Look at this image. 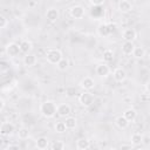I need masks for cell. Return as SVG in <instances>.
Masks as SVG:
<instances>
[{"instance_id":"obj_17","label":"cell","mask_w":150,"mask_h":150,"mask_svg":"<svg viewBox=\"0 0 150 150\" xmlns=\"http://www.w3.org/2000/svg\"><path fill=\"white\" fill-rule=\"evenodd\" d=\"M19 45H20L21 53H23V54H29L33 49V43L29 40H22Z\"/></svg>"},{"instance_id":"obj_26","label":"cell","mask_w":150,"mask_h":150,"mask_svg":"<svg viewBox=\"0 0 150 150\" xmlns=\"http://www.w3.org/2000/svg\"><path fill=\"white\" fill-rule=\"evenodd\" d=\"M66 148V144L63 141H54L50 144V149L52 150H63Z\"/></svg>"},{"instance_id":"obj_29","label":"cell","mask_w":150,"mask_h":150,"mask_svg":"<svg viewBox=\"0 0 150 150\" xmlns=\"http://www.w3.org/2000/svg\"><path fill=\"white\" fill-rule=\"evenodd\" d=\"M66 130H67V127H66L64 121L63 122H56L55 123V131L57 134H63V132H66Z\"/></svg>"},{"instance_id":"obj_4","label":"cell","mask_w":150,"mask_h":150,"mask_svg":"<svg viewBox=\"0 0 150 150\" xmlns=\"http://www.w3.org/2000/svg\"><path fill=\"white\" fill-rule=\"evenodd\" d=\"M69 14H70V16H71L73 19L79 20V19L84 18V15H86V9H84V7L81 6V5H74V6H71V7L69 8Z\"/></svg>"},{"instance_id":"obj_37","label":"cell","mask_w":150,"mask_h":150,"mask_svg":"<svg viewBox=\"0 0 150 150\" xmlns=\"http://www.w3.org/2000/svg\"><path fill=\"white\" fill-rule=\"evenodd\" d=\"M5 104H6V103H5V100L1 97V98H0V111H2V110L5 109Z\"/></svg>"},{"instance_id":"obj_2","label":"cell","mask_w":150,"mask_h":150,"mask_svg":"<svg viewBox=\"0 0 150 150\" xmlns=\"http://www.w3.org/2000/svg\"><path fill=\"white\" fill-rule=\"evenodd\" d=\"M62 57H63L62 56V53L57 48H49L46 52V59H47L48 63H50V64H57L59 61Z\"/></svg>"},{"instance_id":"obj_25","label":"cell","mask_w":150,"mask_h":150,"mask_svg":"<svg viewBox=\"0 0 150 150\" xmlns=\"http://www.w3.org/2000/svg\"><path fill=\"white\" fill-rule=\"evenodd\" d=\"M144 55H145V49L143 47H135L134 53H132V56L134 57L142 59V57H144Z\"/></svg>"},{"instance_id":"obj_39","label":"cell","mask_w":150,"mask_h":150,"mask_svg":"<svg viewBox=\"0 0 150 150\" xmlns=\"http://www.w3.org/2000/svg\"><path fill=\"white\" fill-rule=\"evenodd\" d=\"M56 1H63V0H56Z\"/></svg>"},{"instance_id":"obj_15","label":"cell","mask_w":150,"mask_h":150,"mask_svg":"<svg viewBox=\"0 0 150 150\" xmlns=\"http://www.w3.org/2000/svg\"><path fill=\"white\" fill-rule=\"evenodd\" d=\"M115 124L120 128V129H127L128 127H129V124H130V122L123 116V115H120V116H117L116 118H115Z\"/></svg>"},{"instance_id":"obj_31","label":"cell","mask_w":150,"mask_h":150,"mask_svg":"<svg viewBox=\"0 0 150 150\" xmlns=\"http://www.w3.org/2000/svg\"><path fill=\"white\" fill-rule=\"evenodd\" d=\"M7 25H8V20H7V18L5 16V15H0V28L1 29H4V28H6L7 27Z\"/></svg>"},{"instance_id":"obj_40","label":"cell","mask_w":150,"mask_h":150,"mask_svg":"<svg viewBox=\"0 0 150 150\" xmlns=\"http://www.w3.org/2000/svg\"><path fill=\"white\" fill-rule=\"evenodd\" d=\"M149 25H150V21H149Z\"/></svg>"},{"instance_id":"obj_21","label":"cell","mask_w":150,"mask_h":150,"mask_svg":"<svg viewBox=\"0 0 150 150\" xmlns=\"http://www.w3.org/2000/svg\"><path fill=\"white\" fill-rule=\"evenodd\" d=\"M142 142H143V136H142L141 134L135 132V134H132V135H131V137H130V143H131L134 146L139 145Z\"/></svg>"},{"instance_id":"obj_27","label":"cell","mask_w":150,"mask_h":150,"mask_svg":"<svg viewBox=\"0 0 150 150\" xmlns=\"http://www.w3.org/2000/svg\"><path fill=\"white\" fill-rule=\"evenodd\" d=\"M97 32L101 36H109V32H108V27H107V23H101L98 27H97Z\"/></svg>"},{"instance_id":"obj_14","label":"cell","mask_w":150,"mask_h":150,"mask_svg":"<svg viewBox=\"0 0 150 150\" xmlns=\"http://www.w3.org/2000/svg\"><path fill=\"white\" fill-rule=\"evenodd\" d=\"M121 48H122V53L124 55H132L134 49H135V45L131 41H124L122 43V47Z\"/></svg>"},{"instance_id":"obj_9","label":"cell","mask_w":150,"mask_h":150,"mask_svg":"<svg viewBox=\"0 0 150 150\" xmlns=\"http://www.w3.org/2000/svg\"><path fill=\"white\" fill-rule=\"evenodd\" d=\"M112 77L116 82H123L127 79V73L122 67H117L112 71Z\"/></svg>"},{"instance_id":"obj_5","label":"cell","mask_w":150,"mask_h":150,"mask_svg":"<svg viewBox=\"0 0 150 150\" xmlns=\"http://www.w3.org/2000/svg\"><path fill=\"white\" fill-rule=\"evenodd\" d=\"M20 53H21L20 45H18L16 42H9V43L6 46V54H7L9 57H16Z\"/></svg>"},{"instance_id":"obj_30","label":"cell","mask_w":150,"mask_h":150,"mask_svg":"<svg viewBox=\"0 0 150 150\" xmlns=\"http://www.w3.org/2000/svg\"><path fill=\"white\" fill-rule=\"evenodd\" d=\"M139 100L142 103H150V93H148V91L142 93L139 95Z\"/></svg>"},{"instance_id":"obj_34","label":"cell","mask_w":150,"mask_h":150,"mask_svg":"<svg viewBox=\"0 0 150 150\" xmlns=\"http://www.w3.org/2000/svg\"><path fill=\"white\" fill-rule=\"evenodd\" d=\"M89 2H90L94 7H96V6L103 5V4H104V0H89Z\"/></svg>"},{"instance_id":"obj_38","label":"cell","mask_w":150,"mask_h":150,"mask_svg":"<svg viewBox=\"0 0 150 150\" xmlns=\"http://www.w3.org/2000/svg\"><path fill=\"white\" fill-rule=\"evenodd\" d=\"M145 90H146L148 93H150V80L145 83Z\"/></svg>"},{"instance_id":"obj_6","label":"cell","mask_w":150,"mask_h":150,"mask_svg":"<svg viewBox=\"0 0 150 150\" xmlns=\"http://www.w3.org/2000/svg\"><path fill=\"white\" fill-rule=\"evenodd\" d=\"M15 131V127L12 122H2L0 125V134L1 136H11Z\"/></svg>"},{"instance_id":"obj_28","label":"cell","mask_w":150,"mask_h":150,"mask_svg":"<svg viewBox=\"0 0 150 150\" xmlns=\"http://www.w3.org/2000/svg\"><path fill=\"white\" fill-rule=\"evenodd\" d=\"M68 66H69V61H68L67 59H64V57H62V59L59 61V63L56 64L57 69L61 70V71H64V70L68 68Z\"/></svg>"},{"instance_id":"obj_7","label":"cell","mask_w":150,"mask_h":150,"mask_svg":"<svg viewBox=\"0 0 150 150\" xmlns=\"http://www.w3.org/2000/svg\"><path fill=\"white\" fill-rule=\"evenodd\" d=\"M80 87H81L83 90L90 91V90L94 89V87H95V81H94L93 77H90V76H86V77H83V79L81 80V82H80Z\"/></svg>"},{"instance_id":"obj_10","label":"cell","mask_w":150,"mask_h":150,"mask_svg":"<svg viewBox=\"0 0 150 150\" xmlns=\"http://www.w3.org/2000/svg\"><path fill=\"white\" fill-rule=\"evenodd\" d=\"M71 112V108L69 104L67 103H61V104H57V115L60 117H68Z\"/></svg>"},{"instance_id":"obj_12","label":"cell","mask_w":150,"mask_h":150,"mask_svg":"<svg viewBox=\"0 0 150 150\" xmlns=\"http://www.w3.org/2000/svg\"><path fill=\"white\" fill-rule=\"evenodd\" d=\"M136 36H137V33H136V30L134 28H127L122 33V38H123L124 41H131V42H134V40L136 39Z\"/></svg>"},{"instance_id":"obj_1","label":"cell","mask_w":150,"mask_h":150,"mask_svg":"<svg viewBox=\"0 0 150 150\" xmlns=\"http://www.w3.org/2000/svg\"><path fill=\"white\" fill-rule=\"evenodd\" d=\"M40 112L46 118H52L57 114V104L54 101H45L40 105Z\"/></svg>"},{"instance_id":"obj_20","label":"cell","mask_w":150,"mask_h":150,"mask_svg":"<svg viewBox=\"0 0 150 150\" xmlns=\"http://www.w3.org/2000/svg\"><path fill=\"white\" fill-rule=\"evenodd\" d=\"M76 148L79 150H87L90 148V141L88 138H79L76 141Z\"/></svg>"},{"instance_id":"obj_3","label":"cell","mask_w":150,"mask_h":150,"mask_svg":"<svg viewBox=\"0 0 150 150\" xmlns=\"http://www.w3.org/2000/svg\"><path fill=\"white\" fill-rule=\"evenodd\" d=\"M94 101H95L94 95H93L90 91H87V90H84V91H83L82 94H80V96H79V102H80V104H81L82 107H84V108L91 107L93 103H94Z\"/></svg>"},{"instance_id":"obj_13","label":"cell","mask_w":150,"mask_h":150,"mask_svg":"<svg viewBox=\"0 0 150 150\" xmlns=\"http://www.w3.org/2000/svg\"><path fill=\"white\" fill-rule=\"evenodd\" d=\"M23 64L26 66V67H28V68H30V67H33V66H35L36 64V62H38V57H36V55L35 54H26L25 55V57H23Z\"/></svg>"},{"instance_id":"obj_23","label":"cell","mask_w":150,"mask_h":150,"mask_svg":"<svg viewBox=\"0 0 150 150\" xmlns=\"http://www.w3.org/2000/svg\"><path fill=\"white\" fill-rule=\"evenodd\" d=\"M102 57H103V61L105 63H109V62H111L114 60V52L111 49H105L103 52V54H102Z\"/></svg>"},{"instance_id":"obj_32","label":"cell","mask_w":150,"mask_h":150,"mask_svg":"<svg viewBox=\"0 0 150 150\" xmlns=\"http://www.w3.org/2000/svg\"><path fill=\"white\" fill-rule=\"evenodd\" d=\"M107 27H108V32H109L110 35H111L112 33H115V30H116V28H117L116 23H114V22H108V23H107Z\"/></svg>"},{"instance_id":"obj_36","label":"cell","mask_w":150,"mask_h":150,"mask_svg":"<svg viewBox=\"0 0 150 150\" xmlns=\"http://www.w3.org/2000/svg\"><path fill=\"white\" fill-rule=\"evenodd\" d=\"M134 145L130 143V144H122L121 146H120V149H122V150H124V149H131Z\"/></svg>"},{"instance_id":"obj_11","label":"cell","mask_w":150,"mask_h":150,"mask_svg":"<svg viewBox=\"0 0 150 150\" xmlns=\"http://www.w3.org/2000/svg\"><path fill=\"white\" fill-rule=\"evenodd\" d=\"M60 16V13H59V9L57 8H54V7H50L47 9L46 12V18L49 22H56L57 19Z\"/></svg>"},{"instance_id":"obj_24","label":"cell","mask_w":150,"mask_h":150,"mask_svg":"<svg viewBox=\"0 0 150 150\" xmlns=\"http://www.w3.org/2000/svg\"><path fill=\"white\" fill-rule=\"evenodd\" d=\"M18 137L20 139H27L29 137V129L26 127H21L18 131Z\"/></svg>"},{"instance_id":"obj_8","label":"cell","mask_w":150,"mask_h":150,"mask_svg":"<svg viewBox=\"0 0 150 150\" xmlns=\"http://www.w3.org/2000/svg\"><path fill=\"white\" fill-rule=\"evenodd\" d=\"M95 71H96V74L98 75V76H101V77H105V76H108L109 74H110V67L104 62V63H100V64H97L96 66V68H95Z\"/></svg>"},{"instance_id":"obj_35","label":"cell","mask_w":150,"mask_h":150,"mask_svg":"<svg viewBox=\"0 0 150 150\" xmlns=\"http://www.w3.org/2000/svg\"><path fill=\"white\" fill-rule=\"evenodd\" d=\"M19 149H20V146L18 144H9L6 148V150H19Z\"/></svg>"},{"instance_id":"obj_22","label":"cell","mask_w":150,"mask_h":150,"mask_svg":"<svg viewBox=\"0 0 150 150\" xmlns=\"http://www.w3.org/2000/svg\"><path fill=\"white\" fill-rule=\"evenodd\" d=\"M64 123H66L67 129H75L76 125H77V121H76V118H75V117H71V116L66 117Z\"/></svg>"},{"instance_id":"obj_33","label":"cell","mask_w":150,"mask_h":150,"mask_svg":"<svg viewBox=\"0 0 150 150\" xmlns=\"http://www.w3.org/2000/svg\"><path fill=\"white\" fill-rule=\"evenodd\" d=\"M66 94L68 97H73L76 95V89L75 88H67L66 89Z\"/></svg>"},{"instance_id":"obj_18","label":"cell","mask_w":150,"mask_h":150,"mask_svg":"<svg viewBox=\"0 0 150 150\" xmlns=\"http://www.w3.org/2000/svg\"><path fill=\"white\" fill-rule=\"evenodd\" d=\"M123 116L131 123V122H135V120H136V117H137V111H136L135 109H132V108H128V109L124 110Z\"/></svg>"},{"instance_id":"obj_19","label":"cell","mask_w":150,"mask_h":150,"mask_svg":"<svg viewBox=\"0 0 150 150\" xmlns=\"http://www.w3.org/2000/svg\"><path fill=\"white\" fill-rule=\"evenodd\" d=\"M48 145H49V141H48V138L45 137V136L39 137V138L36 139V142H35V146H36L38 149H40V150H45V149H47Z\"/></svg>"},{"instance_id":"obj_16","label":"cell","mask_w":150,"mask_h":150,"mask_svg":"<svg viewBox=\"0 0 150 150\" xmlns=\"http://www.w3.org/2000/svg\"><path fill=\"white\" fill-rule=\"evenodd\" d=\"M132 9V5L128 0H121L118 2V11L121 13H129Z\"/></svg>"}]
</instances>
